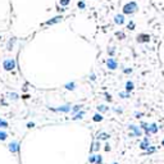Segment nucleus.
<instances>
[{
    "instance_id": "nucleus-1",
    "label": "nucleus",
    "mask_w": 164,
    "mask_h": 164,
    "mask_svg": "<svg viewBox=\"0 0 164 164\" xmlns=\"http://www.w3.org/2000/svg\"><path fill=\"white\" fill-rule=\"evenodd\" d=\"M137 9H139V7H137V4L135 1H130L128 4H126L123 7L124 14H133L135 12H137Z\"/></svg>"
},
{
    "instance_id": "nucleus-2",
    "label": "nucleus",
    "mask_w": 164,
    "mask_h": 164,
    "mask_svg": "<svg viewBox=\"0 0 164 164\" xmlns=\"http://www.w3.org/2000/svg\"><path fill=\"white\" fill-rule=\"evenodd\" d=\"M14 67H16V62H14L13 59H8V60H5V62H4V69L12 71Z\"/></svg>"
},
{
    "instance_id": "nucleus-3",
    "label": "nucleus",
    "mask_w": 164,
    "mask_h": 164,
    "mask_svg": "<svg viewBox=\"0 0 164 164\" xmlns=\"http://www.w3.org/2000/svg\"><path fill=\"white\" fill-rule=\"evenodd\" d=\"M137 41H139V43H149V41H150V36H149V35H140V36L137 37Z\"/></svg>"
},
{
    "instance_id": "nucleus-4",
    "label": "nucleus",
    "mask_w": 164,
    "mask_h": 164,
    "mask_svg": "<svg viewBox=\"0 0 164 164\" xmlns=\"http://www.w3.org/2000/svg\"><path fill=\"white\" fill-rule=\"evenodd\" d=\"M158 131V128H156V124H151L150 127H148L145 130V132H146V135H150V133H155Z\"/></svg>"
},
{
    "instance_id": "nucleus-5",
    "label": "nucleus",
    "mask_w": 164,
    "mask_h": 164,
    "mask_svg": "<svg viewBox=\"0 0 164 164\" xmlns=\"http://www.w3.org/2000/svg\"><path fill=\"white\" fill-rule=\"evenodd\" d=\"M108 68H110V69H115V68H117V62L114 60V59H108Z\"/></svg>"
},
{
    "instance_id": "nucleus-6",
    "label": "nucleus",
    "mask_w": 164,
    "mask_h": 164,
    "mask_svg": "<svg viewBox=\"0 0 164 164\" xmlns=\"http://www.w3.org/2000/svg\"><path fill=\"white\" fill-rule=\"evenodd\" d=\"M130 130L133 131L132 136H140V135H141V130H140V128H137L136 126H130Z\"/></svg>"
},
{
    "instance_id": "nucleus-7",
    "label": "nucleus",
    "mask_w": 164,
    "mask_h": 164,
    "mask_svg": "<svg viewBox=\"0 0 164 164\" xmlns=\"http://www.w3.org/2000/svg\"><path fill=\"white\" fill-rule=\"evenodd\" d=\"M9 150L12 151V153L18 151V144H17V142H10L9 144Z\"/></svg>"
},
{
    "instance_id": "nucleus-8",
    "label": "nucleus",
    "mask_w": 164,
    "mask_h": 164,
    "mask_svg": "<svg viewBox=\"0 0 164 164\" xmlns=\"http://www.w3.org/2000/svg\"><path fill=\"white\" fill-rule=\"evenodd\" d=\"M114 21H115V23H118V25H122V23L124 22V18H123V16H122V14H117V16H115V18H114Z\"/></svg>"
},
{
    "instance_id": "nucleus-9",
    "label": "nucleus",
    "mask_w": 164,
    "mask_h": 164,
    "mask_svg": "<svg viewBox=\"0 0 164 164\" xmlns=\"http://www.w3.org/2000/svg\"><path fill=\"white\" fill-rule=\"evenodd\" d=\"M59 21H62V17L60 16L55 17V18H53V19H50V21H47L46 25H53V23H56V22H59Z\"/></svg>"
},
{
    "instance_id": "nucleus-10",
    "label": "nucleus",
    "mask_w": 164,
    "mask_h": 164,
    "mask_svg": "<svg viewBox=\"0 0 164 164\" xmlns=\"http://www.w3.org/2000/svg\"><path fill=\"white\" fill-rule=\"evenodd\" d=\"M141 149H142V150H145V149H149V140H148V139L142 141V144H141Z\"/></svg>"
},
{
    "instance_id": "nucleus-11",
    "label": "nucleus",
    "mask_w": 164,
    "mask_h": 164,
    "mask_svg": "<svg viewBox=\"0 0 164 164\" xmlns=\"http://www.w3.org/2000/svg\"><path fill=\"white\" fill-rule=\"evenodd\" d=\"M126 90H127L128 92L133 90V83H132V82H127V85H126Z\"/></svg>"
},
{
    "instance_id": "nucleus-12",
    "label": "nucleus",
    "mask_w": 164,
    "mask_h": 164,
    "mask_svg": "<svg viewBox=\"0 0 164 164\" xmlns=\"http://www.w3.org/2000/svg\"><path fill=\"white\" fill-rule=\"evenodd\" d=\"M56 110H58V112H68V110H69V106L65 105V106H62V108H58Z\"/></svg>"
},
{
    "instance_id": "nucleus-13",
    "label": "nucleus",
    "mask_w": 164,
    "mask_h": 164,
    "mask_svg": "<svg viewBox=\"0 0 164 164\" xmlns=\"http://www.w3.org/2000/svg\"><path fill=\"white\" fill-rule=\"evenodd\" d=\"M99 139H100V140L109 139V135H106V133H100V135H99Z\"/></svg>"
},
{
    "instance_id": "nucleus-14",
    "label": "nucleus",
    "mask_w": 164,
    "mask_h": 164,
    "mask_svg": "<svg viewBox=\"0 0 164 164\" xmlns=\"http://www.w3.org/2000/svg\"><path fill=\"white\" fill-rule=\"evenodd\" d=\"M7 133H5V132H3V131H0V140H5V139H7Z\"/></svg>"
},
{
    "instance_id": "nucleus-15",
    "label": "nucleus",
    "mask_w": 164,
    "mask_h": 164,
    "mask_svg": "<svg viewBox=\"0 0 164 164\" xmlns=\"http://www.w3.org/2000/svg\"><path fill=\"white\" fill-rule=\"evenodd\" d=\"M101 119H103V117H101V115H99V114H96L94 117V121L95 122H99V121H101Z\"/></svg>"
},
{
    "instance_id": "nucleus-16",
    "label": "nucleus",
    "mask_w": 164,
    "mask_h": 164,
    "mask_svg": "<svg viewBox=\"0 0 164 164\" xmlns=\"http://www.w3.org/2000/svg\"><path fill=\"white\" fill-rule=\"evenodd\" d=\"M67 89H68V90H73V89H74V83H73V82L68 83V85H67Z\"/></svg>"
},
{
    "instance_id": "nucleus-17",
    "label": "nucleus",
    "mask_w": 164,
    "mask_h": 164,
    "mask_svg": "<svg viewBox=\"0 0 164 164\" xmlns=\"http://www.w3.org/2000/svg\"><path fill=\"white\" fill-rule=\"evenodd\" d=\"M95 162H96L97 164H101V156H100V155H96V159H95Z\"/></svg>"
},
{
    "instance_id": "nucleus-18",
    "label": "nucleus",
    "mask_w": 164,
    "mask_h": 164,
    "mask_svg": "<svg viewBox=\"0 0 164 164\" xmlns=\"http://www.w3.org/2000/svg\"><path fill=\"white\" fill-rule=\"evenodd\" d=\"M60 4L62 5H68L69 4V0H60Z\"/></svg>"
},
{
    "instance_id": "nucleus-19",
    "label": "nucleus",
    "mask_w": 164,
    "mask_h": 164,
    "mask_svg": "<svg viewBox=\"0 0 164 164\" xmlns=\"http://www.w3.org/2000/svg\"><path fill=\"white\" fill-rule=\"evenodd\" d=\"M8 126V123L5 121H0V127H7Z\"/></svg>"
},
{
    "instance_id": "nucleus-20",
    "label": "nucleus",
    "mask_w": 164,
    "mask_h": 164,
    "mask_svg": "<svg viewBox=\"0 0 164 164\" xmlns=\"http://www.w3.org/2000/svg\"><path fill=\"white\" fill-rule=\"evenodd\" d=\"M97 109H99L100 112H105V110H108V108H106V106H99Z\"/></svg>"
},
{
    "instance_id": "nucleus-21",
    "label": "nucleus",
    "mask_w": 164,
    "mask_h": 164,
    "mask_svg": "<svg viewBox=\"0 0 164 164\" xmlns=\"http://www.w3.org/2000/svg\"><path fill=\"white\" fill-rule=\"evenodd\" d=\"M83 114H85V113H83V112H81V113H78V115H76V117H74V118H81Z\"/></svg>"
},
{
    "instance_id": "nucleus-22",
    "label": "nucleus",
    "mask_w": 164,
    "mask_h": 164,
    "mask_svg": "<svg viewBox=\"0 0 164 164\" xmlns=\"http://www.w3.org/2000/svg\"><path fill=\"white\" fill-rule=\"evenodd\" d=\"M78 109H81V105H77V106H74V108H73L74 112H77V110H78Z\"/></svg>"
},
{
    "instance_id": "nucleus-23",
    "label": "nucleus",
    "mask_w": 164,
    "mask_h": 164,
    "mask_svg": "<svg viewBox=\"0 0 164 164\" xmlns=\"http://www.w3.org/2000/svg\"><path fill=\"white\" fill-rule=\"evenodd\" d=\"M133 27H135V25H133V23L131 22V23H130V28H131V30H133Z\"/></svg>"
},
{
    "instance_id": "nucleus-24",
    "label": "nucleus",
    "mask_w": 164,
    "mask_h": 164,
    "mask_svg": "<svg viewBox=\"0 0 164 164\" xmlns=\"http://www.w3.org/2000/svg\"><path fill=\"white\" fill-rule=\"evenodd\" d=\"M131 71L132 69H124V73H131Z\"/></svg>"
},
{
    "instance_id": "nucleus-25",
    "label": "nucleus",
    "mask_w": 164,
    "mask_h": 164,
    "mask_svg": "<svg viewBox=\"0 0 164 164\" xmlns=\"http://www.w3.org/2000/svg\"><path fill=\"white\" fill-rule=\"evenodd\" d=\"M80 8H85V4H83V3H80Z\"/></svg>"
},
{
    "instance_id": "nucleus-26",
    "label": "nucleus",
    "mask_w": 164,
    "mask_h": 164,
    "mask_svg": "<svg viewBox=\"0 0 164 164\" xmlns=\"http://www.w3.org/2000/svg\"><path fill=\"white\" fill-rule=\"evenodd\" d=\"M162 145H163V146H164V140H163V142H162Z\"/></svg>"
},
{
    "instance_id": "nucleus-27",
    "label": "nucleus",
    "mask_w": 164,
    "mask_h": 164,
    "mask_svg": "<svg viewBox=\"0 0 164 164\" xmlns=\"http://www.w3.org/2000/svg\"><path fill=\"white\" fill-rule=\"evenodd\" d=\"M114 164H118V163H114Z\"/></svg>"
}]
</instances>
